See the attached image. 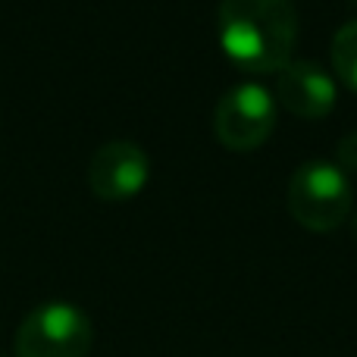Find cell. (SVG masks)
Listing matches in <instances>:
<instances>
[{"label": "cell", "mask_w": 357, "mask_h": 357, "mask_svg": "<svg viewBox=\"0 0 357 357\" xmlns=\"http://www.w3.org/2000/svg\"><path fill=\"white\" fill-rule=\"evenodd\" d=\"M333 69L348 88L357 91V19H348L333 35Z\"/></svg>", "instance_id": "7"}, {"label": "cell", "mask_w": 357, "mask_h": 357, "mask_svg": "<svg viewBox=\"0 0 357 357\" xmlns=\"http://www.w3.org/2000/svg\"><path fill=\"white\" fill-rule=\"evenodd\" d=\"M335 163H339L342 169H354L357 173V129L345 132V135L339 138V144H335Z\"/></svg>", "instance_id": "8"}, {"label": "cell", "mask_w": 357, "mask_h": 357, "mask_svg": "<svg viewBox=\"0 0 357 357\" xmlns=\"http://www.w3.org/2000/svg\"><path fill=\"white\" fill-rule=\"evenodd\" d=\"M151 176V160L142 144L129 138L104 142L88 163V185L104 201H126L138 195Z\"/></svg>", "instance_id": "5"}, {"label": "cell", "mask_w": 357, "mask_h": 357, "mask_svg": "<svg viewBox=\"0 0 357 357\" xmlns=\"http://www.w3.org/2000/svg\"><path fill=\"white\" fill-rule=\"evenodd\" d=\"M276 94L260 82H235L213 107V132L229 151H251L270 138L276 126Z\"/></svg>", "instance_id": "4"}, {"label": "cell", "mask_w": 357, "mask_h": 357, "mask_svg": "<svg viewBox=\"0 0 357 357\" xmlns=\"http://www.w3.org/2000/svg\"><path fill=\"white\" fill-rule=\"evenodd\" d=\"M220 44L245 73H279L298 41L295 0H220Z\"/></svg>", "instance_id": "1"}, {"label": "cell", "mask_w": 357, "mask_h": 357, "mask_svg": "<svg viewBox=\"0 0 357 357\" xmlns=\"http://www.w3.org/2000/svg\"><path fill=\"white\" fill-rule=\"evenodd\" d=\"M94 342L91 320L69 301L38 304L13 335L16 357H88Z\"/></svg>", "instance_id": "3"}, {"label": "cell", "mask_w": 357, "mask_h": 357, "mask_svg": "<svg viewBox=\"0 0 357 357\" xmlns=\"http://www.w3.org/2000/svg\"><path fill=\"white\" fill-rule=\"evenodd\" d=\"M354 3H357V0H354Z\"/></svg>", "instance_id": "9"}, {"label": "cell", "mask_w": 357, "mask_h": 357, "mask_svg": "<svg viewBox=\"0 0 357 357\" xmlns=\"http://www.w3.org/2000/svg\"><path fill=\"white\" fill-rule=\"evenodd\" d=\"M285 204L304 229L329 232V229L342 226L351 213V178L335 160H323V157L304 160L298 163L289 178Z\"/></svg>", "instance_id": "2"}, {"label": "cell", "mask_w": 357, "mask_h": 357, "mask_svg": "<svg viewBox=\"0 0 357 357\" xmlns=\"http://www.w3.org/2000/svg\"><path fill=\"white\" fill-rule=\"evenodd\" d=\"M276 104L301 119L326 116L335 107V79L317 60H289L276 73Z\"/></svg>", "instance_id": "6"}]
</instances>
